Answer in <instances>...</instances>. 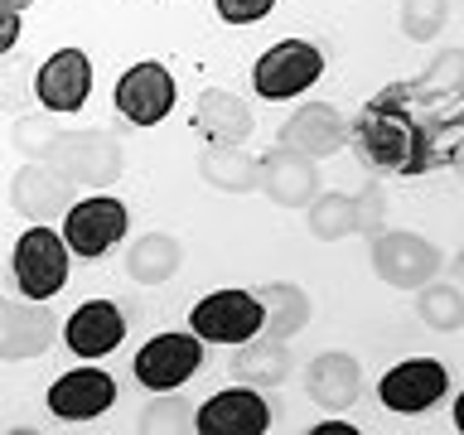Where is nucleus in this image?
I'll return each instance as SVG.
<instances>
[{
  "label": "nucleus",
  "instance_id": "obj_15",
  "mask_svg": "<svg viewBox=\"0 0 464 435\" xmlns=\"http://www.w3.org/2000/svg\"><path fill=\"white\" fill-rule=\"evenodd\" d=\"M72 198H78V188H72L49 160H24V169L10 179V203L20 218H29V223H53Z\"/></svg>",
  "mask_w": 464,
  "mask_h": 435
},
{
  "label": "nucleus",
  "instance_id": "obj_23",
  "mask_svg": "<svg viewBox=\"0 0 464 435\" xmlns=\"http://www.w3.org/2000/svg\"><path fill=\"white\" fill-rule=\"evenodd\" d=\"M179 266H184V246L169 232H145L126 252V276L136 285H165L179 276Z\"/></svg>",
  "mask_w": 464,
  "mask_h": 435
},
{
  "label": "nucleus",
  "instance_id": "obj_2",
  "mask_svg": "<svg viewBox=\"0 0 464 435\" xmlns=\"http://www.w3.org/2000/svg\"><path fill=\"white\" fill-rule=\"evenodd\" d=\"M49 165L63 174L72 188H107L121 179V140L111 130H58V140L49 145Z\"/></svg>",
  "mask_w": 464,
  "mask_h": 435
},
{
  "label": "nucleus",
  "instance_id": "obj_34",
  "mask_svg": "<svg viewBox=\"0 0 464 435\" xmlns=\"http://www.w3.org/2000/svg\"><path fill=\"white\" fill-rule=\"evenodd\" d=\"M20 44V10H0V53H14Z\"/></svg>",
  "mask_w": 464,
  "mask_h": 435
},
{
  "label": "nucleus",
  "instance_id": "obj_36",
  "mask_svg": "<svg viewBox=\"0 0 464 435\" xmlns=\"http://www.w3.org/2000/svg\"><path fill=\"white\" fill-rule=\"evenodd\" d=\"M34 0H0V10H29Z\"/></svg>",
  "mask_w": 464,
  "mask_h": 435
},
{
  "label": "nucleus",
  "instance_id": "obj_24",
  "mask_svg": "<svg viewBox=\"0 0 464 435\" xmlns=\"http://www.w3.org/2000/svg\"><path fill=\"white\" fill-rule=\"evenodd\" d=\"M198 174L218 194H256V160L242 145H208L198 155Z\"/></svg>",
  "mask_w": 464,
  "mask_h": 435
},
{
  "label": "nucleus",
  "instance_id": "obj_12",
  "mask_svg": "<svg viewBox=\"0 0 464 435\" xmlns=\"http://www.w3.org/2000/svg\"><path fill=\"white\" fill-rule=\"evenodd\" d=\"M271 416L276 411L261 397V387H227V392H213L194 411V430L198 435H266Z\"/></svg>",
  "mask_w": 464,
  "mask_h": 435
},
{
  "label": "nucleus",
  "instance_id": "obj_25",
  "mask_svg": "<svg viewBox=\"0 0 464 435\" xmlns=\"http://www.w3.org/2000/svg\"><path fill=\"white\" fill-rule=\"evenodd\" d=\"M416 314H420V324H430V329H440V334L464 329V290L459 285H445V281L416 285Z\"/></svg>",
  "mask_w": 464,
  "mask_h": 435
},
{
  "label": "nucleus",
  "instance_id": "obj_28",
  "mask_svg": "<svg viewBox=\"0 0 464 435\" xmlns=\"http://www.w3.org/2000/svg\"><path fill=\"white\" fill-rule=\"evenodd\" d=\"M58 130H63V126L53 121V111H20V116H14V126H10V145L24 160H44V155H49V145L58 140Z\"/></svg>",
  "mask_w": 464,
  "mask_h": 435
},
{
  "label": "nucleus",
  "instance_id": "obj_10",
  "mask_svg": "<svg viewBox=\"0 0 464 435\" xmlns=\"http://www.w3.org/2000/svg\"><path fill=\"white\" fill-rule=\"evenodd\" d=\"M194 334L203 343H242L261 334L256 290H213L194 304Z\"/></svg>",
  "mask_w": 464,
  "mask_h": 435
},
{
  "label": "nucleus",
  "instance_id": "obj_11",
  "mask_svg": "<svg viewBox=\"0 0 464 435\" xmlns=\"http://www.w3.org/2000/svg\"><path fill=\"white\" fill-rule=\"evenodd\" d=\"M445 387H450L445 362L406 358V362H397V368L382 372L377 397H382V406H387V411H397V416H420V411H430V406L445 397Z\"/></svg>",
  "mask_w": 464,
  "mask_h": 435
},
{
  "label": "nucleus",
  "instance_id": "obj_20",
  "mask_svg": "<svg viewBox=\"0 0 464 435\" xmlns=\"http://www.w3.org/2000/svg\"><path fill=\"white\" fill-rule=\"evenodd\" d=\"M194 126L208 136L213 145H242L252 136V107L242 97L223 92V87H208L194 102Z\"/></svg>",
  "mask_w": 464,
  "mask_h": 435
},
{
  "label": "nucleus",
  "instance_id": "obj_30",
  "mask_svg": "<svg viewBox=\"0 0 464 435\" xmlns=\"http://www.w3.org/2000/svg\"><path fill=\"white\" fill-rule=\"evenodd\" d=\"M34 63H24V58H10L0 53V111L5 116H20L29 102H34Z\"/></svg>",
  "mask_w": 464,
  "mask_h": 435
},
{
  "label": "nucleus",
  "instance_id": "obj_5",
  "mask_svg": "<svg viewBox=\"0 0 464 435\" xmlns=\"http://www.w3.org/2000/svg\"><path fill=\"white\" fill-rule=\"evenodd\" d=\"M319 78H324V53L304 39L271 44L252 68V87H256V97H266V102H290V97L310 92Z\"/></svg>",
  "mask_w": 464,
  "mask_h": 435
},
{
  "label": "nucleus",
  "instance_id": "obj_27",
  "mask_svg": "<svg viewBox=\"0 0 464 435\" xmlns=\"http://www.w3.org/2000/svg\"><path fill=\"white\" fill-rule=\"evenodd\" d=\"M304 208H310L304 213V227L319 242H339L353 232V203H348V194H314Z\"/></svg>",
  "mask_w": 464,
  "mask_h": 435
},
{
  "label": "nucleus",
  "instance_id": "obj_35",
  "mask_svg": "<svg viewBox=\"0 0 464 435\" xmlns=\"http://www.w3.org/2000/svg\"><path fill=\"white\" fill-rule=\"evenodd\" d=\"M310 435H353V426H348V420H324V426H314Z\"/></svg>",
  "mask_w": 464,
  "mask_h": 435
},
{
  "label": "nucleus",
  "instance_id": "obj_17",
  "mask_svg": "<svg viewBox=\"0 0 464 435\" xmlns=\"http://www.w3.org/2000/svg\"><path fill=\"white\" fill-rule=\"evenodd\" d=\"M281 145L285 150L310 155V160H329V155H339L348 145V121L339 116L334 102H310V107H300L281 126Z\"/></svg>",
  "mask_w": 464,
  "mask_h": 435
},
{
  "label": "nucleus",
  "instance_id": "obj_21",
  "mask_svg": "<svg viewBox=\"0 0 464 435\" xmlns=\"http://www.w3.org/2000/svg\"><path fill=\"white\" fill-rule=\"evenodd\" d=\"M256 300H261V334H266V339H290V334H300L314 314V300L290 281L261 285Z\"/></svg>",
  "mask_w": 464,
  "mask_h": 435
},
{
  "label": "nucleus",
  "instance_id": "obj_6",
  "mask_svg": "<svg viewBox=\"0 0 464 435\" xmlns=\"http://www.w3.org/2000/svg\"><path fill=\"white\" fill-rule=\"evenodd\" d=\"M68 246L53 227L34 223L29 232H20L14 242V285L24 300H53L68 285Z\"/></svg>",
  "mask_w": 464,
  "mask_h": 435
},
{
  "label": "nucleus",
  "instance_id": "obj_1",
  "mask_svg": "<svg viewBox=\"0 0 464 435\" xmlns=\"http://www.w3.org/2000/svg\"><path fill=\"white\" fill-rule=\"evenodd\" d=\"M459 97L464 92H430L420 82L387 87L348 121V140L362 165L387 174L445 169L459 150Z\"/></svg>",
  "mask_w": 464,
  "mask_h": 435
},
{
  "label": "nucleus",
  "instance_id": "obj_19",
  "mask_svg": "<svg viewBox=\"0 0 464 435\" xmlns=\"http://www.w3.org/2000/svg\"><path fill=\"white\" fill-rule=\"evenodd\" d=\"M121 339H126V314L116 310V300H87L63 324V343L78 358H107L121 348Z\"/></svg>",
  "mask_w": 464,
  "mask_h": 435
},
{
  "label": "nucleus",
  "instance_id": "obj_7",
  "mask_svg": "<svg viewBox=\"0 0 464 435\" xmlns=\"http://www.w3.org/2000/svg\"><path fill=\"white\" fill-rule=\"evenodd\" d=\"M203 368V339L198 334H155L136 353V382L145 392H174Z\"/></svg>",
  "mask_w": 464,
  "mask_h": 435
},
{
  "label": "nucleus",
  "instance_id": "obj_26",
  "mask_svg": "<svg viewBox=\"0 0 464 435\" xmlns=\"http://www.w3.org/2000/svg\"><path fill=\"white\" fill-rule=\"evenodd\" d=\"M136 430L140 435H188L194 430V406L184 397H174V392H155V397L145 401Z\"/></svg>",
  "mask_w": 464,
  "mask_h": 435
},
{
  "label": "nucleus",
  "instance_id": "obj_8",
  "mask_svg": "<svg viewBox=\"0 0 464 435\" xmlns=\"http://www.w3.org/2000/svg\"><path fill=\"white\" fill-rule=\"evenodd\" d=\"M58 339V314L49 300H0V358L29 362L44 358Z\"/></svg>",
  "mask_w": 464,
  "mask_h": 435
},
{
  "label": "nucleus",
  "instance_id": "obj_22",
  "mask_svg": "<svg viewBox=\"0 0 464 435\" xmlns=\"http://www.w3.org/2000/svg\"><path fill=\"white\" fill-rule=\"evenodd\" d=\"M232 372H237L246 387L276 392L290 377V348H285V339H266V334L242 339L237 343V358H232Z\"/></svg>",
  "mask_w": 464,
  "mask_h": 435
},
{
  "label": "nucleus",
  "instance_id": "obj_13",
  "mask_svg": "<svg viewBox=\"0 0 464 435\" xmlns=\"http://www.w3.org/2000/svg\"><path fill=\"white\" fill-rule=\"evenodd\" d=\"M34 97L44 111L63 116V111H82L92 97V63L82 49H58L39 63L34 72Z\"/></svg>",
  "mask_w": 464,
  "mask_h": 435
},
{
  "label": "nucleus",
  "instance_id": "obj_31",
  "mask_svg": "<svg viewBox=\"0 0 464 435\" xmlns=\"http://www.w3.org/2000/svg\"><path fill=\"white\" fill-rule=\"evenodd\" d=\"M348 203H353V232H372L387 227V194L382 184H362L358 194H348Z\"/></svg>",
  "mask_w": 464,
  "mask_h": 435
},
{
  "label": "nucleus",
  "instance_id": "obj_9",
  "mask_svg": "<svg viewBox=\"0 0 464 435\" xmlns=\"http://www.w3.org/2000/svg\"><path fill=\"white\" fill-rule=\"evenodd\" d=\"M111 107L121 111L130 126L165 121L169 107H174V78H169V68L155 63V58L126 68L121 78H116V87H111Z\"/></svg>",
  "mask_w": 464,
  "mask_h": 435
},
{
  "label": "nucleus",
  "instance_id": "obj_32",
  "mask_svg": "<svg viewBox=\"0 0 464 435\" xmlns=\"http://www.w3.org/2000/svg\"><path fill=\"white\" fill-rule=\"evenodd\" d=\"M416 82L430 87V92H464V49H445Z\"/></svg>",
  "mask_w": 464,
  "mask_h": 435
},
{
  "label": "nucleus",
  "instance_id": "obj_16",
  "mask_svg": "<svg viewBox=\"0 0 464 435\" xmlns=\"http://www.w3.org/2000/svg\"><path fill=\"white\" fill-rule=\"evenodd\" d=\"M111 401H116V382H111V372H102V368H72L63 377H53V387H49V411L58 420H97V416H107L111 411Z\"/></svg>",
  "mask_w": 464,
  "mask_h": 435
},
{
  "label": "nucleus",
  "instance_id": "obj_33",
  "mask_svg": "<svg viewBox=\"0 0 464 435\" xmlns=\"http://www.w3.org/2000/svg\"><path fill=\"white\" fill-rule=\"evenodd\" d=\"M213 5L227 24H256L276 10V0H213Z\"/></svg>",
  "mask_w": 464,
  "mask_h": 435
},
{
  "label": "nucleus",
  "instance_id": "obj_14",
  "mask_svg": "<svg viewBox=\"0 0 464 435\" xmlns=\"http://www.w3.org/2000/svg\"><path fill=\"white\" fill-rule=\"evenodd\" d=\"M319 160L300 155V150H271L266 160H256V188L281 208H304L319 194Z\"/></svg>",
  "mask_w": 464,
  "mask_h": 435
},
{
  "label": "nucleus",
  "instance_id": "obj_29",
  "mask_svg": "<svg viewBox=\"0 0 464 435\" xmlns=\"http://www.w3.org/2000/svg\"><path fill=\"white\" fill-rule=\"evenodd\" d=\"M445 20H450V0H401V34L411 44L440 39Z\"/></svg>",
  "mask_w": 464,
  "mask_h": 435
},
{
  "label": "nucleus",
  "instance_id": "obj_3",
  "mask_svg": "<svg viewBox=\"0 0 464 435\" xmlns=\"http://www.w3.org/2000/svg\"><path fill=\"white\" fill-rule=\"evenodd\" d=\"M368 261H372V276L397 290H416L435 281L445 271V252L416 232H392V227H377L372 232V246H368Z\"/></svg>",
  "mask_w": 464,
  "mask_h": 435
},
{
  "label": "nucleus",
  "instance_id": "obj_4",
  "mask_svg": "<svg viewBox=\"0 0 464 435\" xmlns=\"http://www.w3.org/2000/svg\"><path fill=\"white\" fill-rule=\"evenodd\" d=\"M58 218H63V232H58V237H63L68 256H78V261H102L126 237V203L111 198V194L72 198Z\"/></svg>",
  "mask_w": 464,
  "mask_h": 435
},
{
  "label": "nucleus",
  "instance_id": "obj_18",
  "mask_svg": "<svg viewBox=\"0 0 464 435\" xmlns=\"http://www.w3.org/2000/svg\"><path fill=\"white\" fill-rule=\"evenodd\" d=\"M304 397H310L314 406H324V411H353L358 397H362L358 358L339 353V348L310 358V368H304Z\"/></svg>",
  "mask_w": 464,
  "mask_h": 435
}]
</instances>
